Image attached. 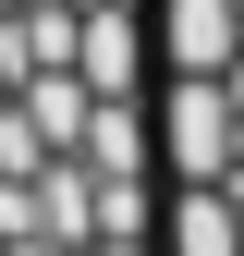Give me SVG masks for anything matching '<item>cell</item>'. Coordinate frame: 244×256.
I'll return each instance as SVG.
<instances>
[{
	"label": "cell",
	"instance_id": "cell-3",
	"mask_svg": "<svg viewBox=\"0 0 244 256\" xmlns=\"http://www.w3.org/2000/svg\"><path fill=\"white\" fill-rule=\"evenodd\" d=\"M74 74H86V98H134L146 37H134V12H122V0H86V12H74Z\"/></svg>",
	"mask_w": 244,
	"mask_h": 256
},
{
	"label": "cell",
	"instance_id": "cell-5",
	"mask_svg": "<svg viewBox=\"0 0 244 256\" xmlns=\"http://www.w3.org/2000/svg\"><path fill=\"white\" fill-rule=\"evenodd\" d=\"M24 134H37L49 158H86V122H98V98H86V74H24Z\"/></svg>",
	"mask_w": 244,
	"mask_h": 256
},
{
	"label": "cell",
	"instance_id": "cell-2",
	"mask_svg": "<svg viewBox=\"0 0 244 256\" xmlns=\"http://www.w3.org/2000/svg\"><path fill=\"white\" fill-rule=\"evenodd\" d=\"M159 61L171 74H232L244 61V0H159Z\"/></svg>",
	"mask_w": 244,
	"mask_h": 256
},
{
	"label": "cell",
	"instance_id": "cell-7",
	"mask_svg": "<svg viewBox=\"0 0 244 256\" xmlns=\"http://www.w3.org/2000/svg\"><path fill=\"white\" fill-rule=\"evenodd\" d=\"M24 12H74V0H24Z\"/></svg>",
	"mask_w": 244,
	"mask_h": 256
},
{
	"label": "cell",
	"instance_id": "cell-6",
	"mask_svg": "<svg viewBox=\"0 0 244 256\" xmlns=\"http://www.w3.org/2000/svg\"><path fill=\"white\" fill-rule=\"evenodd\" d=\"M0 122H12V49H0Z\"/></svg>",
	"mask_w": 244,
	"mask_h": 256
},
{
	"label": "cell",
	"instance_id": "cell-1",
	"mask_svg": "<svg viewBox=\"0 0 244 256\" xmlns=\"http://www.w3.org/2000/svg\"><path fill=\"white\" fill-rule=\"evenodd\" d=\"M232 146H244V110L220 74H171L159 98V171L171 183H232Z\"/></svg>",
	"mask_w": 244,
	"mask_h": 256
},
{
	"label": "cell",
	"instance_id": "cell-4",
	"mask_svg": "<svg viewBox=\"0 0 244 256\" xmlns=\"http://www.w3.org/2000/svg\"><path fill=\"white\" fill-rule=\"evenodd\" d=\"M159 256H244V196H232V183H171Z\"/></svg>",
	"mask_w": 244,
	"mask_h": 256
},
{
	"label": "cell",
	"instance_id": "cell-8",
	"mask_svg": "<svg viewBox=\"0 0 244 256\" xmlns=\"http://www.w3.org/2000/svg\"><path fill=\"white\" fill-rule=\"evenodd\" d=\"M12 12H24V0H0V24H12Z\"/></svg>",
	"mask_w": 244,
	"mask_h": 256
}]
</instances>
